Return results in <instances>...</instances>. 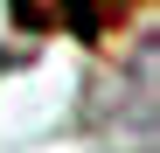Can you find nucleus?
Listing matches in <instances>:
<instances>
[{
  "label": "nucleus",
  "mask_w": 160,
  "mask_h": 153,
  "mask_svg": "<svg viewBox=\"0 0 160 153\" xmlns=\"http://www.w3.org/2000/svg\"><path fill=\"white\" fill-rule=\"evenodd\" d=\"M63 21H70L84 42H98L104 28H112V0H63Z\"/></svg>",
  "instance_id": "nucleus-1"
}]
</instances>
